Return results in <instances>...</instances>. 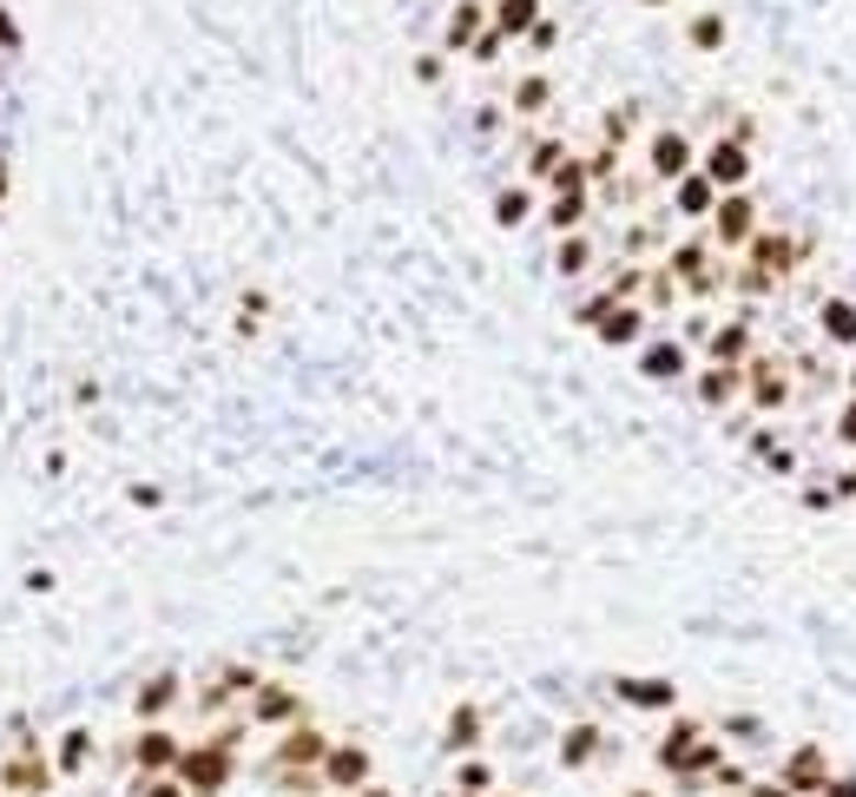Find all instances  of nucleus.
Returning a JSON list of instances; mask_svg holds the SVG:
<instances>
[{
	"instance_id": "nucleus-35",
	"label": "nucleus",
	"mask_w": 856,
	"mask_h": 797,
	"mask_svg": "<svg viewBox=\"0 0 856 797\" xmlns=\"http://www.w3.org/2000/svg\"><path fill=\"white\" fill-rule=\"evenodd\" d=\"M752 455H758V462H765L771 475H798V455H791V449H785L778 435H765V429L752 435Z\"/></svg>"
},
{
	"instance_id": "nucleus-44",
	"label": "nucleus",
	"mask_w": 856,
	"mask_h": 797,
	"mask_svg": "<svg viewBox=\"0 0 856 797\" xmlns=\"http://www.w3.org/2000/svg\"><path fill=\"white\" fill-rule=\"evenodd\" d=\"M725 739H765V726L758 719H725Z\"/></svg>"
},
{
	"instance_id": "nucleus-48",
	"label": "nucleus",
	"mask_w": 856,
	"mask_h": 797,
	"mask_svg": "<svg viewBox=\"0 0 856 797\" xmlns=\"http://www.w3.org/2000/svg\"><path fill=\"white\" fill-rule=\"evenodd\" d=\"M356 797H396V792H389V785H363Z\"/></svg>"
},
{
	"instance_id": "nucleus-21",
	"label": "nucleus",
	"mask_w": 856,
	"mask_h": 797,
	"mask_svg": "<svg viewBox=\"0 0 856 797\" xmlns=\"http://www.w3.org/2000/svg\"><path fill=\"white\" fill-rule=\"evenodd\" d=\"M692 396H699L705 409H732V402L745 396V369H732V363H705V369H692Z\"/></svg>"
},
{
	"instance_id": "nucleus-3",
	"label": "nucleus",
	"mask_w": 856,
	"mask_h": 797,
	"mask_svg": "<svg viewBox=\"0 0 856 797\" xmlns=\"http://www.w3.org/2000/svg\"><path fill=\"white\" fill-rule=\"evenodd\" d=\"M53 785H59V772H53V745H46L40 732H20V745L0 752V792H7V797H46Z\"/></svg>"
},
{
	"instance_id": "nucleus-25",
	"label": "nucleus",
	"mask_w": 856,
	"mask_h": 797,
	"mask_svg": "<svg viewBox=\"0 0 856 797\" xmlns=\"http://www.w3.org/2000/svg\"><path fill=\"white\" fill-rule=\"evenodd\" d=\"M488 26L514 46V40H527V33L541 26V0H494V7H488Z\"/></svg>"
},
{
	"instance_id": "nucleus-39",
	"label": "nucleus",
	"mask_w": 856,
	"mask_h": 797,
	"mask_svg": "<svg viewBox=\"0 0 856 797\" xmlns=\"http://www.w3.org/2000/svg\"><path fill=\"white\" fill-rule=\"evenodd\" d=\"M501 53H508V40H501V33H494V26H488V33H481V40H475V46H468V59H475V66H494V59H501Z\"/></svg>"
},
{
	"instance_id": "nucleus-13",
	"label": "nucleus",
	"mask_w": 856,
	"mask_h": 797,
	"mask_svg": "<svg viewBox=\"0 0 856 797\" xmlns=\"http://www.w3.org/2000/svg\"><path fill=\"white\" fill-rule=\"evenodd\" d=\"M607 693H613L620 706H633V712H659V719H672V712H679V686H672V679H640V673H620V679H607Z\"/></svg>"
},
{
	"instance_id": "nucleus-22",
	"label": "nucleus",
	"mask_w": 856,
	"mask_h": 797,
	"mask_svg": "<svg viewBox=\"0 0 856 797\" xmlns=\"http://www.w3.org/2000/svg\"><path fill=\"white\" fill-rule=\"evenodd\" d=\"M488 33V0H462V7H448V26H442V53H462L468 59V46Z\"/></svg>"
},
{
	"instance_id": "nucleus-5",
	"label": "nucleus",
	"mask_w": 856,
	"mask_h": 797,
	"mask_svg": "<svg viewBox=\"0 0 856 797\" xmlns=\"http://www.w3.org/2000/svg\"><path fill=\"white\" fill-rule=\"evenodd\" d=\"M316 778H323V792L336 797H356L363 785H376V752L363 745V739H336L330 752H323V765H316Z\"/></svg>"
},
{
	"instance_id": "nucleus-9",
	"label": "nucleus",
	"mask_w": 856,
	"mask_h": 797,
	"mask_svg": "<svg viewBox=\"0 0 856 797\" xmlns=\"http://www.w3.org/2000/svg\"><path fill=\"white\" fill-rule=\"evenodd\" d=\"M330 745H336V739H330L316 719H303V726L277 732V745H270V772H316Z\"/></svg>"
},
{
	"instance_id": "nucleus-17",
	"label": "nucleus",
	"mask_w": 856,
	"mask_h": 797,
	"mask_svg": "<svg viewBox=\"0 0 856 797\" xmlns=\"http://www.w3.org/2000/svg\"><path fill=\"white\" fill-rule=\"evenodd\" d=\"M705 356H712V363H732V369H745V363L758 356V330H752V317L712 323V336H705Z\"/></svg>"
},
{
	"instance_id": "nucleus-47",
	"label": "nucleus",
	"mask_w": 856,
	"mask_h": 797,
	"mask_svg": "<svg viewBox=\"0 0 856 797\" xmlns=\"http://www.w3.org/2000/svg\"><path fill=\"white\" fill-rule=\"evenodd\" d=\"M831 488H837V501H856V462L837 475V481H831Z\"/></svg>"
},
{
	"instance_id": "nucleus-28",
	"label": "nucleus",
	"mask_w": 856,
	"mask_h": 797,
	"mask_svg": "<svg viewBox=\"0 0 856 797\" xmlns=\"http://www.w3.org/2000/svg\"><path fill=\"white\" fill-rule=\"evenodd\" d=\"M547 106H554V79H547V73H521V79H514V112H521V119H541Z\"/></svg>"
},
{
	"instance_id": "nucleus-6",
	"label": "nucleus",
	"mask_w": 856,
	"mask_h": 797,
	"mask_svg": "<svg viewBox=\"0 0 856 797\" xmlns=\"http://www.w3.org/2000/svg\"><path fill=\"white\" fill-rule=\"evenodd\" d=\"M758 224H765V218H758V198H752V191H725L719 211L705 218V237H712V251L732 257V251H745V244L758 237Z\"/></svg>"
},
{
	"instance_id": "nucleus-1",
	"label": "nucleus",
	"mask_w": 856,
	"mask_h": 797,
	"mask_svg": "<svg viewBox=\"0 0 856 797\" xmlns=\"http://www.w3.org/2000/svg\"><path fill=\"white\" fill-rule=\"evenodd\" d=\"M244 732H251V719H244V712H237L231 726L218 719L204 739H191V745H185V759H178V772H171V778H178L191 797H224V792H231V778H237V739H244Z\"/></svg>"
},
{
	"instance_id": "nucleus-37",
	"label": "nucleus",
	"mask_w": 856,
	"mask_h": 797,
	"mask_svg": "<svg viewBox=\"0 0 856 797\" xmlns=\"http://www.w3.org/2000/svg\"><path fill=\"white\" fill-rule=\"evenodd\" d=\"M560 158H567V139H541V145L527 152V178H541V185H547V171H554Z\"/></svg>"
},
{
	"instance_id": "nucleus-4",
	"label": "nucleus",
	"mask_w": 856,
	"mask_h": 797,
	"mask_svg": "<svg viewBox=\"0 0 856 797\" xmlns=\"http://www.w3.org/2000/svg\"><path fill=\"white\" fill-rule=\"evenodd\" d=\"M125 765H132V778H171L178 772V759H185V739L171 732V726H138L132 739H125V752H119Z\"/></svg>"
},
{
	"instance_id": "nucleus-30",
	"label": "nucleus",
	"mask_w": 856,
	"mask_h": 797,
	"mask_svg": "<svg viewBox=\"0 0 856 797\" xmlns=\"http://www.w3.org/2000/svg\"><path fill=\"white\" fill-rule=\"evenodd\" d=\"M554 270L574 284V277H587L593 270V237L587 231H574V237H560V251H554Z\"/></svg>"
},
{
	"instance_id": "nucleus-46",
	"label": "nucleus",
	"mask_w": 856,
	"mask_h": 797,
	"mask_svg": "<svg viewBox=\"0 0 856 797\" xmlns=\"http://www.w3.org/2000/svg\"><path fill=\"white\" fill-rule=\"evenodd\" d=\"M818 797H856V778H851V772H837V778H831Z\"/></svg>"
},
{
	"instance_id": "nucleus-40",
	"label": "nucleus",
	"mask_w": 856,
	"mask_h": 797,
	"mask_svg": "<svg viewBox=\"0 0 856 797\" xmlns=\"http://www.w3.org/2000/svg\"><path fill=\"white\" fill-rule=\"evenodd\" d=\"M132 797H191L178 778H132Z\"/></svg>"
},
{
	"instance_id": "nucleus-38",
	"label": "nucleus",
	"mask_w": 856,
	"mask_h": 797,
	"mask_svg": "<svg viewBox=\"0 0 856 797\" xmlns=\"http://www.w3.org/2000/svg\"><path fill=\"white\" fill-rule=\"evenodd\" d=\"M218 686H231L237 699H251V693L264 686V673H257V666H218Z\"/></svg>"
},
{
	"instance_id": "nucleus-24",
	"label": "nucleus",
	"mask_w": 856,
	"mask_h": 797,
	"mask_svg": "<svg viewBox=\"0 0 856 797\" xmlns=\"http://www.w3.org/2000/svg\"><path fill=\"white\" fill-rule=\"evenodd\" d=\"M92 752H99V739H92V726H66V732L53 739V772H59V778H86V765H92Z\"/></svg>"
},
{
	"instance_id": "nucleus-8",
	"label": "nucleus",
	"mask_w": 856,
	"mask_h": 797,
	"mask_svg": "<svg viewBox=\"0 0 856 797\" xmlns=\"http://www.w3.org/2000/svg\"><path fill=\"white\" fill-rule=\"evenodd\" d=\"M699 171H705V178L719 185V198H725V191H752V171H758V165H752V145H745V139L719 132V139L699 152Z\"/></svg>"
},
{
	"instance_id": "nucleus-7",
	"label": "nucleus",
	"mask_w": 856,
	"mask_h": 797,
	"mask_svg": "<svg viewBox=\"0 0 856 797\" xmlns=\"http://www.w3.org/2000/svg\"><path fill=\"white\" fill-rule=\"evenodd\" d=\"M244 719H251L257 732H290V726H303V719H310V706H303V693H297V686L264 679V686L244 699Z\"/></svg>"
},
{
	"instance_id": "nucleus-31",
	"label": "nucleus",
	"mask_w": 856,
	"mask_h": 797,
	"mask_svg": "<svg viewBox=\"0 0 856 797\" xmlns=\"http://www.w3.org/2000/svg\"><path fill=\"white\" fill-rule=\"evenodd\" d=\"M646 270H653V264H633V257H626V264H613V277H607L600 290H607L613 303H640V297H646Z\"/></svg>"
},
{
	"instance_id": "nucleus-14",
	"label": "nucleus",
	"mask_w": 856,
	"mask_h": 797,
	"mask_svg": "<svg viewBox=\"0 0 856 797\" xmlns=\"http://www.w3.org/2000/svg\"><path fill=\"white\" fill-rule=\"evenodd\" d=\"M185 699H191V693H185V679H178V673H152V679L132 693V719H138V726H165Z\"/></svg>"
},
{
	"instance_id": "nucleus-16",
	"label": "nucleus",
	"mask_w": 856,
	"mask_h": 797,
	"mask_svg": "<svg viewBox=\"0 0 856 797\" xmlns=\"http://www.w3.org/2000/svg\"><path fill=\"white\" fill-rule=\"evenodd\" d=\"M640 376H653V383H686V376H692V350H686L679 336H646V343H640Z\"/></svg>"
},
{
	"instance_id": "nucleus-10",
	"label": "nucleus",
	"mask_w": 856,
	"mask_h": 797,
	"mask_svg": "<svg viewBox=\"0 0 856 797\" xmlns=\"http://www.w3.org/2000/svg\"><path fill=\"white\" fill-rule=\"evenodd\" d=\"M646 171H653L659 185H679L686 171H699V145H692L679 125H659V132L646 139Z\"/></svg>"
},
{
	"instance_id": "nucleus-34",
	"label": "nucleus",
	"mask_w": 856,
	"mask_h": 797,
	"mask_svg": "<svg viewBox=\"0 0 856 797\" xmlns=\"http://www.w3.org/2000/svg\"><path fill=\"white\" fill-rule=\"evenodd\" d=\"M574 191H593V178H587V158H560L554 171H547V198H574Z\"/></svg>"
},
{
	"instance_id": "nucleus-51",
	"label": "nucleus",
	"mask_w": 856,
	"mask_h": 797,
	"mask_svg": "<svg viewBox=\"0 0 856 797\" xmlns=\"http://www.w3.org/2000/svg\"><path fill=\"white\" fill-rule=\"evenodd\" d=\"M640 7H666V0H640Z\"/></svg>"
},
{
	"instance_id": "nucleus-2",
	"label": "nucleus",
	"mask_w": 856,
	"mask_h": 797,
	"mask_svg": "<svg viewBox=\"0 0 856 797\" xmlns=\"http://www.w3.org/2000/svg\"><path fill=\"white\" fill-rule=\"evenodd\" d=\"M804 251H811L804 237H791V231H778V224H758V237L738 251V257H745V264H738V277H752L758 290H778V284L804 264Z\"/></svg>"
},
{
	"instance_id": "nucleus-19",
	"label": "nucleus",
	"mask_w": 856,
	"mask_h": 797,
	"mask_svg": "<svg viewBox=\"0 0 856 797\" xmlns=\"http://www.w3.org/2000/svg\"><path fill=\"white\" fill-rule=\"evenodd\" d=\"M613 739H607V726H593V719H580V726H567L560 732V745H554V759H560V772H587L600 752H607Z\"/></svg>"
},
{
	"instance_id": "nucleus-52",
	"label": "nucleus",
	"mask_w": 856,
	"mask_h": 797,
	"mask_svg": "<svg viewBox=\"0 0 856 797\" xmlns=\"http://www.w3.org/2000/svg\"><path fill=\"white\" fill-rule=\"evenodd\" d=\"M494 797H508V792H494Z\"/></svg>"
},
{
	"instance_id": "nucleus-15",
	"label": "nucleus",
	"mask_w": 856,
	"mask_h": 797,
	"mask_svg": "<svg viewBox=\"0 0 856 797\" xmlns=\"http://www.w3.org/2000/svg\"><path fill=\"white\" fill-rule=\"evenodd\" d=\"M481 745H488V712H481L475 699L448 706V719H442V752H448V759H468V752H481Z\"/></svg>"
},
{
	"instance_id": "nucleus-50",
	"label": "nucleus",
	"mask_w": 856,
	"mask_h": 797,
	"mask_svg": "<svg viewBox=\"0 0 856 797\" xmlns=\"http://www.w3.org/2000/svg\"><path fill=\"white\" fill-rule=\"evenodd\" d=\"M626 797H659V792H626Z\"/></svg>"
},
{
	"instance_id": "nucleus-11",
	"label": "nucleus",
	"mask_w": 856,
	"mask_h": 797,
	"mask_svg": "<svg viewBox=\"0 0 856 797\" xmlns=\"http://www.w3.org/2000/svg\"><path fill=\"white\" fill-rule=\"evenodd\" d=\"M831 778H837V772H831V752H824V745H791V752L778 759V785L791 797H818Z\"/></svg>"
},
{
	"instance_id": "nucleus-23",
	"label": "nucleus",
	"mask_w": 856,
	"mask_h": 797,
	"mask_svg": "<svg viewBox=\"0 0 856 797\" xmlns=\"http://www.w3.org/2000/svg\"><path fill=\"white\" fill-rule=\"evenodd\" d=\"M646 323H653V310H646V303H620V310H613L593 336H600L607 350H640V343H646Z\"/></svg>"
},
{
	"instance_id": "nucleus-29",
	"label": "nucleus",
	"mask_w": 856,
	"mask_h": 797,
	"mask_svg": "<svg viewBox=\"0 0 856 797\" xmlns=\"http://www.w3.org/2000/svg\"><path fill=\"white\" fill-rule=\"evenodd\" d=\"M527 218H534V191H527V185H501V191H494V224H501V231H521Z\"/></svg>"
},
{
	"instance_id": "nucleus-20",
	"label": "nucleus",
	"mask_w": 856,
	"mask_h": 797,
	"mask_svg": "<svg viewBox=\"0 0 856 797\" xmlns=\"http://www.w3.org/2000/svg\"><path fill=\"white\" fill-rule=\"evenodd\" d=\"M672 191V218H686V224H705L712 211H719V185L705 178V171H686L679 185H666Z\"/></svg>"
},
{
	"instance_id": "nucleus-42",
	"label": "nucleus",
	"mask_w": 856,
	"mask_h": 797,
	"mask_svg": "<svg viewBox=\"0 0 856 797\" xmlns=\"http://www.w3.org/2000/svg\"><path fill=\"white\" fill-rule=\"evenodd\" d=\"M442 73H448V53H422V59H415V79H422V86H435Z\"/></svg>"
},
{
	"instance_id": "nucleus-18",
	"label": "nucleus",
	"mask_w": 856,
	"mask_h": 797,
	"mask_svg": "<svg viewBox=\"0 0 856 797\" xmlns=\"http://www.w3.org/2000/svg\"><path fill=\"white\" fill-rule=\"evenodd\" d=\"M705 732H712L705 719H686V712H672V726H666V732H659V745H653V772H666V778H672V772L686 765V752H692Z\"/></svg>"
},
{
	"instance_id": "nucleus-12",
	"label": "nucleus",
	"mask_w": 856,
	"mask_h": 797,
	"mask_svg": "<svg viewBox=\"0 0 856 797\" xmlns=\"http://www.w3.org/2000/svg\"><path fill=\"white\" fill-rule=\"evenodd\" d=\"M745 402H752L758 416H778V409L791 402V376H785L778 356H752V363H745Z\"/></svg>"
},
{
	"instance_id": "nucleus-41",
	"label": "nucleus",
	"mask_w": 856,
	"mask_h": 797,
	"mask_svg": "<svg viewBox=\"0 0 856 797\" xmlns=\"http://www.w3.org/2000/svg\"><path fill=\"white\" fill-rule=\"evenodd\" d=\"M527 46H534V53H554V46H560V26H554V20L541 13V26L527 33Z\"/></svg>"
},
{
	"instance_id": "nucleus-43",
	"label": "nucleus",
	"mask_w": 856,
	"mask_h": 797,
	"mask_svg": "<svg viewBox=\"0 0 856 797\" xmlns=\"http://www.w3.org/2000/svg\"><path fill=\"white\" fill-rule=\"evenodd\" d=\"M837 442H844V449H856V396L844 402V416H837Z\"/></svg>"
},
{
	"instance_id": "nucleus-36",
	"label": "nucleus",
	"mask_w": 856,
	"mask_h": 797,
	"mask_svg": "<svg viewBox=\"0 0 856 797\" xmlns=\"http://www.w3.org/2000/svg\"><path fill=\"white\" fill-rule=\"evenodd\" d=\"M633 125H640V106H613V112L600 119V132H607V145H613V152L633 139Z\"/></svg>"
},
{
	"instance_id": "nucleus-45",
	"label": "nucleus",
	"mask_w": 856,
	"mask_h": 797,
	"mask_svg": "<svg viewBox=\"0 0 856 797\" xmlns=\"http://www.w3.org/2000/svg\"><path fill=\"white\" fill-rule=\"evenodd\" d=\"M738 797H791V792H785L778 778H752V785H745V792H738Z\"/></svg>"
},
{
	"instance_id": "nucleus-49",
	"label": "nucleus",
	"mask_w": 856,
	"mask_h": 797,
	"mask_svg": "<svg viewBox=\"0 0 856 797\" xmlns=\"http://www.w3.org/2000/svg\"><path fill=\"white\" fill-rule=\"evenodd\" d=\"M844 376H851V396H856V369H844Z\"/></svg>"
},
{
	"instance_id": "nucleus-26",
	"label": "nucleus",
	"mask_w": 856,
	"mask_h": 797,
	"mask_svg": "<svg viewBox=\"0 0 856 797\" xmlns=\"http://www.w3.org/2000/svg\"><path fill=\"white\" fill-rule=\"evenodd\" d=\"M818 330H824V343L856 350V303L851 297H824V303H818Z\"/></svg>"
},
{
	"instance_id": "nucleus-32",
	"label": "nucleus",
	"mask_w": 856,
	"mask_h": 797,
	"mask_svg": "<svg viewBox=\"0 0 856 797\" xmlns=\"http://www.w3.org/2000/svg\"><path fill=\"white\" fill-rule=\"evenodd\" d=\"M455 792H468V797H494V765H488L481 752L455 759Z\"/></svg>"
},
{
	"instance_id": "nucleus-33",
	"label": "nucleus",
	"mask_w": 856,
	"mask_h": 797,
	"mask_svg": "<svg viewBox=\"0 0 856 797\" xmlns=\"http://www.w3.org/2000/svg\"><path fill=\"white\" fill-rule=\"evenodd\" d=\"M686 40H692V53H719V46H725V13H719V7L692 13V20H686Z\"/></svg>"
},
{
	"instance_id": "nucleus-27",
	"label": "nucleus",
	"mask_w": 856,
	"mask_h": 797,
	"mask_svg": "<svg viewBox=\"0 0 856 797\" xmlns=\"http://www.w3.org/2000/svg\"><path fill=\"white\" fill-rule=\"evenodd\" d=\"M587 218H593V191L547 198V231H554V237H574V231H587Z\"/></svg>"
}]
</instances>
